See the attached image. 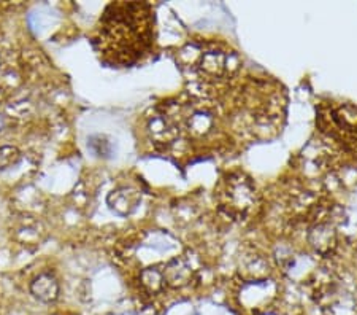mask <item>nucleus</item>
Wrapping results in <instances>:
<instances>
[{"label": "nucleus", "mask_w": 357, "mask_h": 315, "mask_svg": "<svg viewBox=\"0 0 357 315\" xmlns=\"http://www.w3.org/2000/svg\"><path fill=\"white\" fill-rule=\"evenodd\" d=\"M103 53L121 64H130L151 43L153 11L148 3H112L100 20Z\"/></svg>", "instance_id": "f257e3e1"}, {"label": "nucleus", "mask_w": 357, "mask_h": 315, "mask_svg": "<svg viewBox=\"0 0 357 315\" xmlns=\"http://www.w3.org/2000/svg\"><path fill=\"white\" fill-rule=\"evenodd\" d=\"M215 199L222 214L234 220H243L255 209L257 190L243 172H230L218 183Z\"/></svg>", "instance_id": "f03ea898"}, {"label": "nucleus", "mask_w": 357, "mask_h": 315, "mask_svg": "<svg viewBox=\"0 0 357 315\" xmlns=\"http://www.w3.org/2000/svg\"><path fill=\"white\" fill-rule=\"evenodd\" d=\"M195 68L205 82H222L237 72V57L221 50H206L197 56Z\"/></svg>", "instance_id": "7ed1b4c3"}, {"label": "nucleus", "mask_w": 357, "mask_h": 315, "mask_svg": "<svg viewBox=\"0 0 357 315\" xmlns=\"http://www.w3.org/2000/svg\"><path fill=\"white\" fill-rule=\"evenodd\" d=\"M148 133L151 135V139L160 143V145H170L176 140L178 134H180V126L172 117L167 113L154 115L153 118H149L148 123Z\"/></svg>", "instance_id": "20e7f679"}, {"label": "nucleus", "mask_w": 357, "mask_h": 315, "mask_svg": "<svg viewBox=\"0 0 357 315\" xmlns=\"http://www.w3.org/2000/svg\"><path fill=\"white\" fill-rule=\"evenodd\" d=\"M308 240L313 245L314 250L322 256H329L331 251L335 247V231L329 220L316 219L313 226L310 228Z\"/></svg>", "instance_id": "39448f33"}, {"label": "nucleus", "mask_w": 357, "mask_h": 315, "mask_svg": "<svg viewBox=\"0 0 357 315\" xmlns=\"http://www.w3.org/2000/svg\"><path fill=\"white\" fill-rule=\"evenodd\" d=\"M167 286L172 288H183L192 284L195 279V271L184 258H174L162 268Z\"/></svg>", "instance_id": "423d86ee"}, {"label": "nucleus", "mask_w": 357, "mask_h": 315, "mask_svg": "<svg viewBox=\"0 0 357 315\" xmlns=\"http://www.w3.org/2000/svg\"><path fill=\"white\" fill-rule=\"evenodd\" d=\"M59 280H57L54 274L50 271L38 274L31 284V293L33 295V298L40 302H46V305L54 302L57 300V296H59Z\"/></svg>", "instance_id": "0eeeda50"}, {"label": "nucleus", "mask_w": 357, "mask_h": 315, "mask_svg": "<svg viewBox=\"0 0 357 315\" xmlns=\"http://www.w3.org/2000/svg\"><path fill=\"white\" fill-rule=\"evenodd\" d=\"M137 200V193L132 190H126V188L112 191L110 196H108V204H110V207L119 215L130 214V212L135 209Z\"/></svg>", "instance_id": "6e6552de"}, {"label": "nucleus", "mask_w": 357, "mask_h": 315, "mask_svg": "<svg viewBox=\"0 0 357 315\" xmlns=\"http://www.w3.org/2000/svg\"><path fill=\"white\" fill-rule=\"evenodd\" d=\"M140 282L149 295H159L167 288L162 268H146L140 272Z\"/></svg>", "instance_id": "1a4fd4ad"}, {"label": "nucleus", "mask_w": 357, "mask_h": 315, "mask_svg": "<svg viewBox=\"0 0 357 315\" xmlns=\"http://www.w3.org/2000/svg\"><path fill=\"white\" fill-rule=\"evenodd\" d=\"M22 154L18 147L13 145H3L0 147V172L8 170L15 166H18L21 161Z\"/></svg>", "instance_id": "9d476101"}]
</instances>
